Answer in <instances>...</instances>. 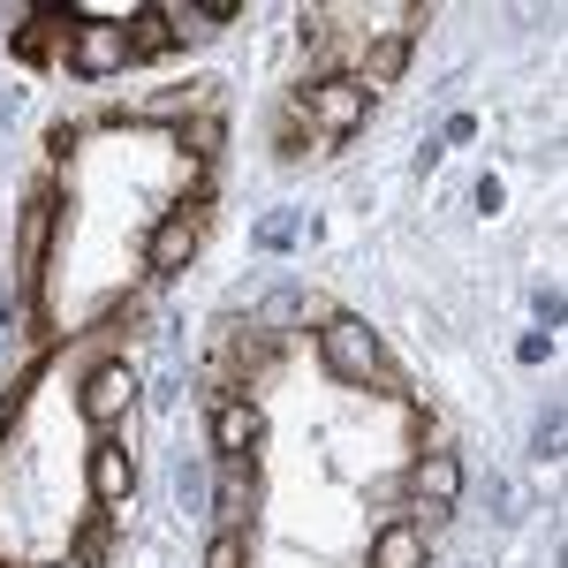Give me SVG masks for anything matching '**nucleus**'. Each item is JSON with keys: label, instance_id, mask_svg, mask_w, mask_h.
Here are the masks:
<instances>
[{"label": "nucleus", "instance_id": "nucleus-1", "mask_svg": "<svg viewBox=\"0 0 568 568\" xmlns=\"http://www.w3.org/2000/svg\"><path fill=\"white\" fill-rule=\"evenodd\" d=\"M318 364H326V379H342V387H379V394H402L387 372V349H379V334L356 318V311H334L326 326H318Z\"/></svg>", "mask_w": 568, "mask_h": 568}, {"label": "nucleus", "instance_id": "nucleus-2", "mask_svg": "<svg viewBox=\"0 0 568 568\" xmlns=\"http://www.w3.org/2000/svg\"><path fill=\"white\" fill-rule=\"evenodd\" d=\"M205 227H213V205H205V197H175V205L160 213V227L144 235V265H152V281H175L182 265L205 251Z\"/></svg>", "mask_w": 568, "mask_h": 568}, {"label": "nucleus", "instance_id": "nucleus-3", "mask_svg": "<svg viewBox=\"0 0 568 568\" xmlns=\"http://www.w3.org/2000/svg\"><path fill=\"white\" fill-rule=\"evenodd\" d=\"M296 114H304V122L326 136V144H342V136L364 130V114H372V91L356 84V77H311V84L296 91Z\"/></svg>", "mask_w": 568, "mask_h": 568}, {"label": "nucleus", "instance_id": "nucleus-4", "mask_svg": "<svg viewBox=\"0 0 568 568\" xmlns=\"http://www.w3.org/2000/svg\"><path fill=\"white\" fill-rule=\"evenodd\" d=\"M69 69L84 77V84H106V77H122L130 69V31L114 23V16H91L77 23V39H69Z\"/></svg>", "mask_w": 568, "mask_h": 568}, {"label": "nucleus", "instance_id": "nucleus-5", "mask_svg": "<svg viewBox=\"0 0 568 568\" xmlns=\"http://www.w3.org/2000/svg\"><path fill=\"white\" fill-rule=\"evenodd\" d=\"M130 402H136V372H130V364H91L84 387H77V409H84V425H99V433L122 425Z\"/></svg>", "mask_w": 568, "mask_h": 568}, {"label": "nucleus", "instance_id": "nucleus-6", "mask_svg": "<svg viewBox=\"0 0 568 568\" xmlns=\"http://www.w3.org/2000/svg\"><path fill=\"white\" fill-rule=\"evenodd\" d=\"M213 516H220V530H251L258 524V455H220Z\"/></svg>", "mask_w": 568, "mask_h": 568}, {"label": "nucleus", "instance_id": "nucleus-7", "mask_svg": "<svg viewBox=\"0 0 568 568\" xmlns=\"http://www.w3.org/2000/svg\"><path fill=\"white\" fill-rule=\"evenodd\" d=\"M84 485H91L99 508H122V500L136 493V455L122 447V439L99 433V439H91V455H84Z\"/></svg>", "mask_w": 568, "mask_h": 568}, {"label": "nucleus", "instance_id": "nucleus-8", "mask_svg": "<svg viewBox=\"0 0 568 568\" xmlns=\"http://www.w3.org/2000/svg\"><path fill=\"white\" fill-rule=\"evenodd\" d=\"M409 500H425V508H455L463 500V455H447V447H425L417 463H409Z\"/></svg>", "mask_w": 568, "mask_h": 568}, {"label": "nucleus", "instance_id": "nucleus-9", "mask_svg": "<svg viewBox=\"0 0 568 568\" xmlns=\"http://www.w3.org/2000/svg\"><path fill=\"white\" fill-rule=\"evenodd\" d=\"M213 447H220V455H258V447H265V409L251 402V394L213 402Z\"/></svg>", "mask_w": 568, "mask_h": 568}, {"label": "nucleus", "instance_id": "nucleus-10", "mask_svg": "<svg viewBox=\"0 0 568 568\" xmlns=\"http://www.w3.org/2000/svg\"><path fill=\"white\" fill-rule=\"evenodd\" d=\"M77 23H84V8H39L23 31H16V61H31V69H45L53 61V39H77Z\"/></svg>", "mask_w": 568, "mask_h": 568}, {"label": "nucleus", "instance_id": "nucleus-11", "mask_svg": "<svg viewBox=\"0 0 568 568\" xmlns=\"http://www.w3.org/2000/svg\"><path fill=\"white\" fill-rule=\"evenodd\" d=\"M160 16H168L175 45H197V39H213L220 23H235L243 8H235V0H160Z\"/></svg>", "mask_w": 568, "mask_h": 568}, {"label": "nucleus", "instance_id": "nucleus-12", "mask_svg": "<svg viewBox=\"0 0 568 568\" xmlns=\"http://www.w3.org/2000/svg\"><path fill=\"white\" fill-rule=\"evenodd\" d=\"M45 235H53V190H31L23 235H16V258H23V288L31 296H39V273H45Z\"/></svg>", "mask_w": 568, "mask_h": 568}, {"label": "nucleus", "instance_id": "nucleus-13", "mask_svg": "<svg viewBox=\"0 0 568 568\" xmlns=\"http://www.w3.org/2000/svg\"><path fill=\"white\" fill-rule=\"evenodd\" d=\"M409 53H417V39H372V45H364V69H356V84L379 99L387 84H402V77H409Z\"/></svg>", "mask_w": 568, "mask_h": 568}, {"label": "nucleus", "instance_id": "nucleus-14", "mask_svg": "<svg viewBox=\"0 0 568 568\" xmlns=\"http://www.w3.org/2000/svg\"><path fill=\"white\" fill-rule=\"evenodd\" d=\"M364 568H425V530H417V524H379L372 561H364Z\"/></svg>", "mask_w": 568, "mask_h": 568}, {"label": "nucleus", "instance_id": "nucleus-15", "mask_svg": "<svg viewBox=\"0 0 568 568\" xmlns=\"http://www.w3.org/2000/svg\"><path fill=\"white\" fill-rule=\"evenodd\" d=\"M114 516H122V508H91L84 530H77V546H69V568H106V554H114Z\"/></svg>", "mask_w": 568, "mask_h": 568}, {"label": "nucleus", "instance_id": "nucleus-16", "mask_svg": "<svg viewBox=\"0 0 568 568\" xmlns=\"http://www.w3.org/2000/svg\"><path fill=\"white\" fill-rule=\"evenodd\" d=\"M122 31H130V61H160V53H175V31H168L160 8H136Z\"/></svg>", "mask_w": 568, "mask_h": 568}, {"label": "nucleus", "instance_id": "nucleus-17", "mask_svg": "<svg viewBox=\"0 0 568 568\" xmlns=\"http://www.w3.org/2000/svg\"><path fill=\"white\" fill-rule=\"evenodd\" d=\"M220 144H227V122H220V114H190V122H182V152H190L197 168L220 160Z\"/></svg>", "mask_w": 568, "mask_h": 568}, {"label": "nucleus", "instance_id": "nucleus-18", "mask_svg": "<svg viewBox=\"0 0 568 568\" xmlns=\"http://www.w3.org/2000/svg\"><path fill=\"white\" fill-rule=\"evenodd\" d=\"M197 568H251V530H213Z\"/></svg>", "mask_w": 568, "mask_h": 568}, {"label": "nucleus", "instance_id": "nucleus-19", "mask_svg": "<svg viewBox=\"0 0 568 568\" xmlns=\"http://www.w3.org/2000/svg\"><path fill=\"white\" fill-rule=\"evenodd\" d=\"M258 243H265V251H288V243H296V220H288V213H281V220H265V227H258Z\"/></svg>", "mask_w": 568, "mask_h": 568}, {"label": "nucleus", "instance_id": "nucleus-20", "mask_svg": "<svg viewBox=\"0 0 568 568\" xmlns=\"http://www.w3.org/2000/svg\"><path fill=\"white\" fill-rule=\"evenodd\" d=\"M538 455H546V463H554V455H561V409H554V417H546V425H538Z\"/></svg>", "mask_w": 568, "mask_h": 568}, {"label": "nucleus", "instance_id": "nucleus-21", "mask_svg": "<svg viewBox=\"0 0 568 568\" xmlns=\"http://www.w3.org/2000/svg\"><path fill=\"white\" fill-rule=\"evenodd\" d=\"M516 356H524V364H546V356H554V334H524V349H516Z\"/></svg>", "mask_w": 568, "mask_h": 568}, {"label": "nucleus", "instance_id": "nucleus-22", "mask_svg": "<svg viewBox=\"0 0 568 568\" xmlns=\"http://www.w3.org/2000/svg\"><path fill=\"white\" fill-rule=\"evenodd\" d=\"M8 425H16V402H0V439H8Z\"/></svg>", "mask_w": 568, "mask_h": 568}, {"label": "nucleus", "instance_id": "nucleus-23", "mask_svg": "<svg viewBox=\"0 0 568 568\" xmlns=\"http://www.w3.org/2000/svg\"><path fill=\"white\" fill-rule=\"evenodd\" d=\"M45 568H69V561H45Z\"/></svg>", "mask_w": 568, "mask_h": 568}, {"label": "nucleus", "instance_id": "nucleus-24", "mask_svg": "<svg viewBox=\"0 0 568 568\" xmlns=\"http://www.w3.org/2000/svg\"><path fill=\"white\" fill-rule=\"evenodd\" d=\"M0 568H8V561H0Z\"/></svg>", "mask_w": 568, "mask_h": 568}]
</instances>
